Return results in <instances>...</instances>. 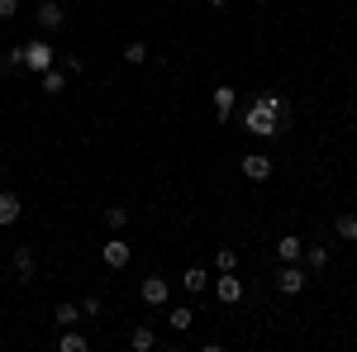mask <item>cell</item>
Returning <instances> with one entry per match:
<instances>
[{
  "label": "cell",
  "mask_w": 357,
  "mask_h": 352,
  "mask_svg": "<svg viewBox=\"0 0 357 352\" xmlns=\"http://www.w3.org/2000/svg\"><path fill=\"white\" fill-rule=\"evenodd\" d=\"M252 5H267V0H252Z\"/></svg>",
  "instance_id": "f1b7e54d"
},
{
  "label": "cell",
  "mask_w": 357,
  "mask_h": 352,
  "mask_svg": "<svg viewBox=\"0 0 357 352\" xmlns=\"http://www.w3.org/2000/svg\"><path fill=\"white\" fill-rule=\"evenodd\" d=\"M276 257H281V262H301L305 257V238L301 234H281V238H276Z\"/></svg>",
  "instance_id": "30bf717a"
},
{
  "label": "cell",
  "mask_w": 357,
  "mask_h": 352,
  "mask_svg": "<svg viewBox=\"0 0 357 352\" xmlns=\"http://www.w3.org/2000/svg\"><path fill=\"white\" fill-rule=\"evenodd\" d=\"M100 309H105V300H100V296H86L82 300V314H100Z\"/></svg>",
  "instance_id": "d4e9b609"
},
{
  "label": "cell",
  "mask_w": 357,
  "mask_h": 352,
  "mask_svg": "<svg viewBox=\"0 0 357 352\" xmlns=\"http://www.w3.org/2000/svg\"><path fill=\"white\" fill-rule=\"evenodd\" d=\"M238 167H243L248 181H272V158H267V153H248Z\"/></svg>",
  "instance_id": "ba28073f"
},
{
  "label": "cell",
  "mask_w": 357,
  "mask_h": 352,
  "mask_svg": "<svg viewBox=\"0 0 357 352\" xmlns=\"http://www.w3.org/2000/svg\"><path fill=\"white\" fill-rule=\"evenodd\" d=\"M129 257H134V247L124 243V238H110V243L100 247V262H105L110 271H124V267H129Z\"/></svg>",
  "instance_id": "52a82bcc"
},
{
  "label": "cell",
  "mask_w": 357,
  "mask_h": 352,
  "mask_svg": "<svg viewBox=\"0 0 357 352\" xmlns=\"http://www.w3.org/2000/svg\"><path fill=\"white\" fill-rule=\"evenodd\" d=\"M333 234H338L343 243H357V215H338L333 219Z\"/></svg>",
  "instance_id": "d6986e66"
},
{
  "label": "cell",
  "mask_w": 357,
  "mask_h": 352,
  "mask_svg": "<svg viewBox=\"0 0 357 352\" xmlns=\"http://www.w3.org/2000/svg\"><path fill=\"white\" fill-rule=\"evenodd\" d=\"M205 5H210V10H224V5H229V0H205Z\"/></svg>",
  "instance_id": "83f0119b"
},
{
  "label": "cell",
  "mask_w": 357,
  "mask_h": 352,
  "mask_svg": "<svg viewBox=\"0 0 357 352\" xmlns=\"http://www.w3.org/2000/svg\"><path fill=\"white\" fill-rule=\"evenodd\" d=\"M181 286H186L191 296H205V291H210V271L205 267H186L181 271Z\"/></svg>",
  "instance_id": "9a60e30c"
},
{
  "label": "cell",
  "mask_w": 357,
  "mask_h": 352,
  "mask_svg": "<svg viewBox=\"0 0 357 352\" xmlns=\"http://www.w3.org/2000/svg\"><path fill=\"white\" fill-rule=\"evenodd\" d=\"M210 291H215L220 305H238V300H243V281H238L234 271H220V276H210Z\"/></svg>",
  "instance_id": "5b68a950"
},
{
  "label": "cell",
  "mask_w": 357,
  "mask_h": 352,
  "mask_svg": "<svg viewBox=\"0 0 357 352\" xmlns=\"http://www.w3.org/2000/svg\"><path fill=\"white\" fill-rule=\"evenodd\" d=\"M62 67H67L72 77H82V72H86V62H82V57H62Z\"/></svg>",
  "instance_id": "4316f807"
},
{
  "label": "cell",
  "mask_w": 357,
  "mask_h": 352,
  "mask_svg": "<svg viewBox=\"0 0 357 352\" xmlns=\"http://www.w3.org/2000/svg\"><path fill=\"white\" fill-rule=\"evenodd\" d=\"M138 300H143V305H153V309H162L167 300H172V286H167L158 271H148V276H143V286H138Z\"/></svg>",
  "instance_id": "277c9868"
},
{
  "label": "cell",
  "mask_w": 357,
  "mask_h": 352,
  "mask_svg": "<svg viewBox=\"0 0 357 352\" xmlns=\"http://www.w3.org/2000/svg\"><path fill=\"white\" fill-rule=\"evenodd\" d=\"M234 105H238L234 86H215V119H220V124H229V114H234Z\"/></svg>",
  "instance_id": "5bb4252c"
},
{
  "label": "cell",
  "mask_w": 357,
  "mask_h": 352,
  "mask_svg": "<svg viewBox=\"0 0 357 352\" xmlns=\"http://www.w3.org/2000/svg\"><path fill=\"white\" fill-rule=\"evenodd\" d=\"M77 319H82V309H77L72 300H57L53 305V324L57 328H77Z\"/></svg>",
  "instance_id": "2e32d148"
},
{
  "label": "cell",
  "mask_w": 357,
  "mask_h": 352,
  "mask_svg": "<svg viewBox=\"0 0 357 352\" xmlns=\"http://www.w3.org/2000/svg\"><path fill=\"white\" fill-rule=\"evenodd\" d=\"M62 352H86L91 343H86V333H77V328H62V343H57Z\"/></svg>",
  "instance_id": "44dd1931"
},
{
  "label": "cell",
  "mask_w": 357,
  "mask_h": 352,
  "mask_svg": "<svg viewBox=\"0 0 357 352\" xmlns=\"http://www.w3.org/2000/svg\"><path fill=\"white\" fill-rule=\"evenodd\" d=\"M148 57H153V48H148L143 38H129V43H124V62H129V67H143Z\"/></svg>",
  "instance_id": "ac0fdd59"
},
{
  "label": "cell",
  "mask_w": 357,
  "mask_h": 352,
  "mask_svg": "<svg viewBox=\"0 0 357 352\" xmlns=\"http://www.w3.org/2000/svg\"><path fill=\"white\" fill-rule=\"evenodd\" d=\"M10 267H15V276H20V281H33V271H38V262H33V247L20 243V247H15V257H10Z\"/></svg>",
  "instance_id": "9c48e42d"
},
{
  "label": "cell",
  "mask_w": 357,
  "mask_h": 352,
  "mask_svg": "<svg viewBox=\"0 0 357 352\" xmlns=\"http://www.w3.org/2000/svg\"><path fill=\"white\" fill-rule=\"evenodd\" d=\"M0 67H5V72H15V67H24V43H15V48H5V57H0Z\"/></svg>",
  "instance_id": "cb8c5ba5"
},
{
  "label": "cell",
  "mask_w": 357,
  "mask_h": 352,
  "mask_svg": "<svg viewBox=\"0 0 357 352\" xmlns=\"http://www.w3.org/2000/svg\"><path fill=\"white\" fill-rule=\"evenodd\" d=\"M129 348H134V352H153V348H158V333H153L148 324H138L134 333H129Z\"/></svg>",
  "instance_id": "e0dca14e"
},
{
  "label": "cell",
  "mask_w": 357,
  "mask_h": 352,
  "mask_svg": "<svg viewBox=\"0 0 357 352\" xmlns=\"http://www.w3.org/2000/svg\"><path fill=\"white\" fill-rule=\"evenodd\" d=\"M67 67H48V72H38V86H43V95H62L67 91Z\"/></svg>",
  "instance_id": "4fadbf2b"
},
{
  "label": "cell",
  "mask_w": 357,
  "mask_h": 352,
  "mask_svg": "<svg viewBox=\"0 0 357 352\" xmlns=\"http://www.w3.org/2000/svg\"><path fill=\"white\" fill-rule=\"evenodd\" d=\"M305 271H310V276H319V271H329V247L324 243H305Z\"/></svg>",
  "instance_id": "8fae6325"
},
{
  "label": "cell",
  "mask_w": 357,
  "mask_h": 352,
  "mask_svg": "<svg viewBox=\"0 0 357 352\" xmlns=\"http://www.w3.org/2000/svg\"><path fill=\"white\" fill-rule=\"evenodd\" d=\"M243 129L252 138H281L286 129H296V100L291 95H276V91L252 95L248 109H243Z\"/></svg>",
  "instance_id": "6da1fadb"
},
{
  "label": "cell",
  "mask_w": 357,
  "mask_h": 352,
  "mask_svg": "<svg viewBox=\"0 0 357 352\" xmlns=\"http://www.w3.org/2000/svg\"><path fill=\"white\" fill-rule=\"evenodd\" d=\"M215 271H238V252L234 247H220L215 252Z\"/></svg>",
  "instance_id": "603a6c76"
},
{
  "label": "cell",
  "mask_w": 357,
  "mask_h": 352,
  "mask_svg": "<svg viewBox=\"0 0 357 352\" xmlns=\"http://www.w3.org/2000/svg\"><path fill=\"white\" fill-rule=\"evenodd\" d=\"M167 324L176 328V333H191V324H195V314H191V305H181V309H172V314H167Z\"/></svg>",
  "instance_id": "ffe728a7"
},
{
  "label": "cell",
  "mask_w": 357,
  "mask_h": 352,
  "mask_svg": "<svg viewBox=\"0 0 357 352\" xmlns=\"http://www.w3.org/2000/svg\"><path fill=\"white\" fill-rule=\"evenodd\" d=\"M305 286H310V271H305L301 262H281V271H276V291H281V296H301Z\"/></svg>",
  "instance_id": "3957f363"
},
{
  "label": "cell",
  "mask_w": 357,
  "mask_h": 352,
  "mask_svg": "<svg viewBox=\"0 0 357 352\" xmlns=\"http://www.w3.org/2000/svg\"><path fill=\"white\" fill-rule=\"evenodd\" d=\"M20 15V0H0V20H15Z\"/></svg>",
  "instance_id": "484cf974"
},
{
  "label": "cell",
  "mask_w": 357,
  "mask_h": 352,
  "mask_svg": "<svg viewBox=\"0 0 357 352\" xmlns=\"http://www.w3.org/2000/svg\"><path fill=\"white\" fill-rule=\"evenodd\" d=\"M100 219H105L110 229H124V224H129V205H105V210H100Z\"/></svg>",
  "instance_id": "7402d4cb"
},
{
  "label": "cell",
  "mask_w": 357,
  "mask_h": 352,
  "mask_svg": "<svg viewBox=\"0 0 357 352\" xmlns=\"http://www.w3.org/2000/svg\"><path fill=\"white\" fill-rule=\"evenodd\" d=\"M33 20H38V29H43V33H57V29L67 24V10H62V0H38Z\"/></svg>",
  "instance_id": "8992f818"
},
{
  "label": "cell",
  "mask_w": 357,
  "mask_h": 352,
  "mask_svg": "<svg viewBox=\"0 0 357 352\" xmlns=\"http://www.w3.org/2000/svg\"><path fill=\"white\" fill-rule=\"evenodd\" d=\"M20 215H24V200H20L15 190H0V229H10Z\"/></svg>",
  "instance_id": "7c38bea8"
},
{
  "label": "cell",
  "mask_w": 357,
  "mask_h": 352,
  "mask_svg": "<svg viewBox=\"0 0 357 352\" xmlns=\"http://www.w3.org/2000/svg\"><path fill=\"white\" fill-rule=\"evenodd\" d=\"M53 62H57V48L48 43V38H29L24 43V67L29 72H48Z\"/></svg>",
  "instance_id": "7a4b0ae2"
}]
</instances>
